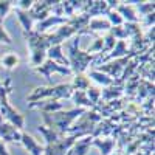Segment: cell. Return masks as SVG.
I'll return each instance as SVG.
<instances>
[{
    "label": "cell",
    "instance_id": "6da1fadb",
    "mask_svg": "<svg viewBox=\"0 0 155 155\" xmlns=\"http://www.w3.org/2000/svg\"><path fill=\"white\" fill-rule=\"evenodd\" d=\"M20 140L23 141V144H25V147H27L33 155H41L42 152H44V147L41 146V144H37L36 141L31 138V137H28L27 134H23L22 137H20Z\"/></svg>",
    "mask_w": 155,
    "mask_h": 155
},
{
    "label": "cell",
    "instance_id": "7a4b0ae2",
    "mask_svg": "<svg viewBox=\"0 0 155 155\" xmlns=\"http://www.w3.org/2000/svg\"><path fill=\"white\" fill-rule=\"evenodd\" d=\"M0 132H2L3 138H6V140H20V135H17V132H16L14 127L0 126Z\"/></svg>",
    "mask_w": 155,
    "mask_h": 155
},
{
    "label": "cell",
    "instance_id": "3957f363",
    "mask_svg": "<svg viewBox=\"0 0 155 155\" xmlns=\"http://www.w3.org/2000/svg\"><path fill=\"white\" fill-rule=\"evenodd\" d=\"M3 64H5L6 67H14L16 64H17V58L14 54H9V56L3 58Z\"/></svg>",
    "mask_w": 155,
    "mask_h": 155
},
{
    "label": "cell",
    "instance_id": "277c9868",
    "mask_svg": "<svg viewBox=\"0 0 155 155\" xmlns=\"http://www.w3.org/2000/svg\"><path fill=\"white\" fill-rule=\"evenodd\" d=\"M0 42H5V44H11V39H9V36L5 33V30L0 27Z\"/></svg>",
    "mask_w": 155,
    "mask_h": 155
},
{
    "label": "cell",
    "instance_id": "5b68a950",
    "mask_svg": "<svg viewBox=\"0 0 155 155\" xmlns=\"http://www.w3.org/2000/svg\"><path fill=\"white\" fill-rule=\"evenodd\" d=\"M8 8H9V2H0V17H3Z\"/></svg>",
    "mask_w": 155,
    "mask_h": 155
},
{
    "label": "cell",
    "instance_id": "8992f818",
    "mask_svg": "<svg viewBox=\"0 0 155 155\" xmlns=\"http://www.w3.org/2000/svg\"><path fill=\"white\" fill-rule=\"evenodd\" d=\"M0 155H8L5 150V146H2V144H0Z\"/></svg>",
    "mask_w": 155,
    "mask_h": 155
}]
</instances>
